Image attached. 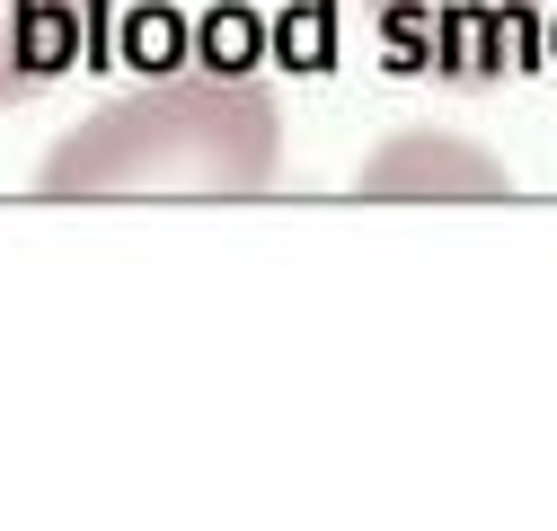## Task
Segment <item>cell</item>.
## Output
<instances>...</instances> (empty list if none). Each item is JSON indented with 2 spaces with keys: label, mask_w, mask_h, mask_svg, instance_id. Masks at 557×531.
Instances as JSON below:
<instances>
[{
  "label": "cell",
  "mask_w": 557,
  "mask_h": 531,
  "mask_svg": "<svg viewBox=\"0 0 557 531\" xmlns=\"http://www.w3.org/2000/svg\"><path fill=\"white\" fill-rule=\"evenodd\" d=\"M363 18L381 27V45L425 81H513L522 62L540 53L548 0H363Z\"/></svg>",
  "instance_id": "cell-2"
},
{
  "label": "cell",
  "mask_w": 557,
  "mask_h": 531,
  "mask_svg": "<svg viewBox=\"0 0 557 531\" xmlns=\"http://www.w3.org/2000/svg\"><path fill=\"white\" fill-rule=\"evenodd\" d=\"M107 27V0H0V107L72 81Z\"/></svg>",
  "instance_id": "cell-3"
},
{
  "label": "cell",
  "mask_w": 557,
  "mask_h": 531,
  "mask_svg": "<svg viewBox=\"0 0 557 531\" xmlns=\"http://www.w3.org/2000/svg\"><path fill=\"white\" fill-rule=\"evenodd\" d=\"M284 177V107L239 62H169L115 89L36 160V195H265Z\"/></svg>",
  "instance_id": "cell-1"
},
{
  "label": "cell",
  "mask_w": 557,
  "mask_h": 531,
  "mask_svg": "<svg viewBox=\"0 0 557 531\" xmlns=\"http://www.w3.org/2000/svg\"><path fill=\"white\" fill-rule=\"evenodd\" d=\"M355 195H513V177H505L496 151L416 124V133H389V143L355 169Z\"/></svg>",
  "instance_id": "cell-4"
}]
</instances>
